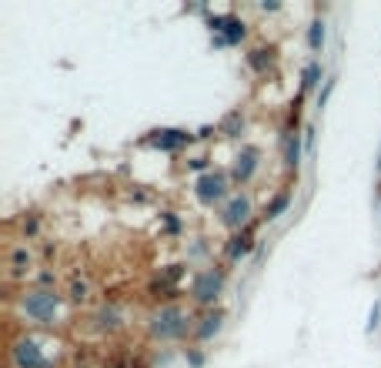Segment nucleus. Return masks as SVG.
Here are the masks:
<instances>
[{"label": "nucleus", "instance_id": "nucleus-1", "mask_svg": "<svg viewBox=\"0 0 381 368\" xmlns=\"http://www.w3.org/2000/svg\"><path fill=\"white\" fill-rule=\"evenodd\" d=\"M194 325H197V318L184 305H174V301H168V305H161V308H154L148 315V335L154 342H161V345L184 342L188 335H194Z\"/></svg>", "mask_w": 381, "mask_h": 368}, {"label": "nucleus", "instance_id": "nucleus-2", "mask_svg": "<svg viewBox=\"0 0 381 368\" xmlns=\"http://www.w3.org/2000/svg\"><path fill=\"white\" fill-rule=\"evenodd\" d=\"M17 308L30 325H37V328H51V325H57L60 322L64 298H60L54 288H40V285H34V288H24L17 295Z\"/></svg>", "mask_w": 381, "mask_h": 368}, {"label": "nucleus", "instance_id": "nucleus-3", "mask_svg": "<svg viewBox=\"0 0 381 368\" xmlns=\"http://www.w3.org/2000/svg\"><path fill=\"white\" fill-rule=\"evenodd\" d=\"M224 285H228V272L218 268V265H208L201 272H194L188 285V295L194 305H204V308H218V298L224 295Z\"/></svg>", "mask_w": 381, "mask_h": 368}, {"label": "nucleus", "instance_id": "nucleus-4", "mask_svg": "<svg viewBox=\"0 0 381 368\" xmlns=\"http://www.w3.org/2000/svg\"><path fill=\"white\" fill-rule=\"evenodd\" d=\"M228 184H231V171L214 168V171H208V175H201L197 181H194V194H197V201H201V204L214 208V204H224V201L231 198Z\"/></svg>", "mask_w": 381, "mask_h": 368}, {"label": "nucleus", "instance_id": "nucleus-5", "mask_svg": "<svg viewBox=\"0 0 381 368\" xmlns=\"http://www.w3.org/2000/svg\"><path fill=\"white\" fill-rule=\"evenodd\" d=\"M7 362H10V368H47V351L40 349L37 338L20 335L7 349Z\"/></svg>", "mask_w": 381, "mask_h": 368}, {"label": "nucleus", "instance_id": "nucleus-6", "mask_svg": "<svg viewBox=\"0 0 381 368\" xmlns=\"http://www.w3.org/2000/svg\"><path fill=\"white\" fill-rule=\"evenodd\" d=\"M221 225L228 228V231H245V228H251V198L248 194H231L228 201L221 204Z\"/></svg>", "mask_w": 381, "mask_h": 368}, {"label": "nucleus", "instance_id": "nucleus-7", "mask_svg": "<svg viewBox=\"0 0 381 368\" xmlns=\"http://www.w3.org/2000/svg\"><path fill=\"white\" fill-rule=\"evenodd\" d=\"M208 24H211V30H214V44H218V47H234V44H241L245 34H248L245 20H238L234 14H214Z\"/></svg>", "mask_w": 381, "mask_h": 368}, {"label": "nucleus", "instance_id": "nucleus-8", "mask_svg": "<svg viewBox=\"0 0 381 368\" xmlns=\"http://www.w3.org/2000/svg\"><path fill=\"white\" fill-rule=\"evenodd\" d=\"M258 164H261V151L254 144H245L231 161V181L234 184H251V177L258 175Z\"/></svg>", "mask_w": 381, "mask_h": 368}, {"label": "nucleus", "instance_id": "nucleus-9", "mask_svg": "<svg viewBox=\"0 0 381 368\" xmlns=\"http://www.w3.org/2000/svg\"><path fill=\"white\" fill-rule=\"evenodd\" d=\"M190 131H181V128H161V131H151V137H148V144L151 148H157V151H181L184 144H190Z\"/></svg>", "mask_w": 381, "mask_h": 368}, {"label": "nucleus", "instance_id": "nucleus-10", "mask_svg": "<svg viewBox=\"0 0 381 368\" xmlns=\"http://www.w3.org/2000/svg\"><path fill=\"white\" fill-rule=\"evenodd\" d=\"M34 272V254L27 252V245H10L7 248V274L17 281V278H27Z\"/></svg>", "mask_w": 381, "mask_h": 368}, {"label": "nucleus", "instance_id": "nucleus-11", "mask_svg": "<svg viewBox=\"0 0 381 368\" xmlns=\"http://www.w3.org/2000/svg\"><path fill=\"white\" fill-rule=\"evenodd\" d=\"M221 328H224V308H208L197 318V325H194V338L204 345V342H211Z\"/></svg>", "mask_w": 381, "mask_h": 368}, {"label": "nucleus", "instance_id": "nucleus-12", "mask_svg": "<svg viewBox=\"0 0 381 368\" xmlns=\"http://www.w3.org/2000/svg\"><path fill=\"white\" fill-rule=\"evenodd\" d=\"M91 322H94V331H100V335H117V331L124 328V315L114 305H100Z\"/></svg>", "mask_w": 381, "mask_h": 368}, {"label": "nucleus", "instance_id": "nucleus-13", "mask_svg": "<svg viewBox=\"0 0 381 368\" xmlns=\"http://www.w3.org/2000/svg\"><path fill=\"white\" fill-rule=\"evenodd\" d=\"M251 252H254V231H251V228L231 234V241H228V258L231 261H241V258H248Z\"/></svg>", "mask_w": 381, "mask_h": 368}, {"label": "nucleus", "instance_id": "nucleus-14", "mask_svg": "<svg viewBox=\"0 0 381 368\" xmlns=\"http://www.w3.org/2000/svg\"><path fill=\"white\" fill-rule=\"evenodd\" d=\"M285 168L287 171L301 168V134L298 131H287L285 134Z\"/></svg>", "mask_w": 381, "mask_h": 368}, {"label": "nucleus", "instance_id": "nucleus-15", "mask_svg": "<svg viewBox=\"0 0 381 368\" xmlns=\"http://www.w3.org/2000/svg\"><path fill=\"white\" fill-rule=\"evenodd\" d=\"M287 208H291V191H278L265 204V221H278V218H281Z\"/></svg>", "mask_w": 381, "mask_h": 368}, {"label": "nucleus", "instance_id": "nucleus-16", "mask_svg": "<svg viewBox=\"0 0 381 368\" xmlns=\"http://www.w3.org/2000/svg\"><path fill=\"white\" fill-rule=\"evenodd\" d=\"M67 298H71L74 305H87V301H91V281H87V278H71Z\"/></svg>", "mask_w": 381, "mask_h": 368}, {"label": "nucleus", "instance_id": "nucleus-17", "mask_svg": "<svg viewBox=\"0 0 381 368\" xmlns=\"http://www.w3.org/2000/svg\"><path fill=\"white\" fill-rule=\"evenodd\" d=\"M324 37H328V24H324L321 17H314L311 20V27H308V47L318 54V51L324 47Z\"/></svg>", "mask_w": 381, "mask_h": 368}, {"label": "nucleus", "instance_id": "nucleus-18", "mask_svg": "<svg viewBox=\"0 0 381 368\" xmlns=\"http://www.w3.org/2000/svg\"><path fill=\"white\" fill-rule=\"evenodd\" d=\"M241 128H245V117H241V111H231V114L221 121V134H224V137L241 134Z\"/></svg>", "mask_w": 381, "mask_h": 368}, {"label": "nucleus", "instance_id": "nucleus-19", "mask_svg": "<svg viewBox=\"0 0 381 368\" xmlns=\"http://www.w3.org/2000/svg\"><path fill=\"white\" fill-rule=\"evenodd\" d=\"M248 64H251V71H258V74L267 71V64H271V51H267V47H254V51L248 54Z\"/></svg>", "mask_w": 381, "mask_h": 368}, {"label": "nucleus", "instance_id": "nucleus-20", "mask_svg": "<svg viewBox=\"0 0 381 368\" xmlns=\"http://www.w3.org/2000/svg\"><path fill=\"white\" fill-rule=\"evenodd\" d=\"M318 80H321V64H308L305 74H301V91H311Z\"/></svg>", "mask_w": 381, "mask_h": 368}, {"label": "nucleus", "instance_id": "nucleus-21", "mask_svg": "<svg viewBox=\"0 0 381 368\" xmlns=\"http://www.w3.org/2000/svg\"><path fill=\"white\" fill-rule=\"evenodd\" d=\"M20 225H24V234H27V238H34L37 228H40V218L30 211V214H24V221H20Z\"/></svg>", "mask_w": 381, "mask_h": 368}, {"label": "nucleus", "instance_id": "nucleus-22", "mask_svg": "<svg viewBox=\"0 0 381 368\" xmlns=\"http://www.w3.org/2000/svg\"><path fill=\"white\" fill-rule=\"evenodd\" d=\"M184 358H188L190 368H201V365H204V351H201V349H188V351H184Z\"/></svg>", "mask_w": 381, "mask_h": 368}, {"label": "nucleus", "instance_id": "nucleus-23", "mask_svg": "<svg viewBox=\"0 0 381 368\" xmlns=\"http://www.w3.org/2000/svg\"><path fill=\"white\" fill-rule=\"evenodd\" d=\"M164 228H168V231H171V234H177V231H181V221L174 218V211H164Z\"/></svg>", "mask_w": 381, "mask_h": 368}, {"label": "nucleus", "instance_id": "nucleus-24", "mask_svg": "<svg viewBox=\"0 0 381 368\" xmlns=\"http://www.w3.org/2000/svg\"><path fill=\"white\" fill-rule=\"evenodd\" d=\"M331 91H335V78L324 80V91L318 94V107H324V100H328V94H331Z\"/></svg>", "mask_w": 381, "mask_h": 368}, {"label": "nucleus", "instance_id": "nucleus-25", "mask_svg": "<svg viewBox=\"0 0 381 368\" xmlns=\"http://www.w3.org/2000/svg\"><path fill=\"white\" fill-rule=\"evenodd\" d=\"M378 318H381V305H375V308H371V315H368V331L378 328Z\"/></svg>", "mask_w": 381, "mask_h": 368}, {"label": "nucleus", "instance_id": "nucleus-26", "mask_svg": "<svg viewBox=\"0 0 381 368\" xmlns=\"http://www.w3.org/2000/svg\"><path fill=\"white\" fill-rule=\"evenodd\" d=\"M190 168H194V171H204V175H208V157H194V161H190Z\"/></svg>", "mask_w": 381, "mask_h": 368}]
</instances>
